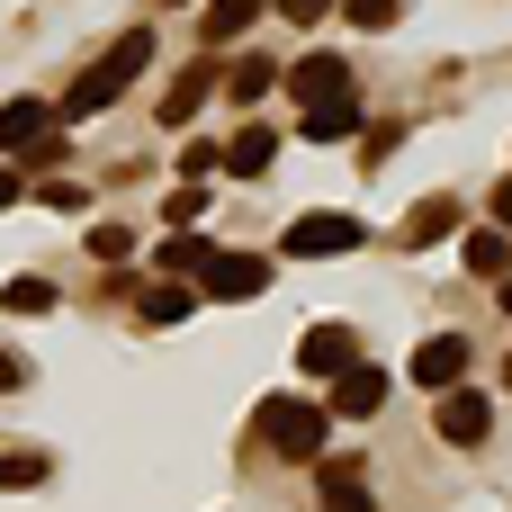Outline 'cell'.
Listing matches in <instances>:
<instances>
[{
  "label": "cell",
  "instance_id": "27",
  "mask_svg": "<svg viewBox=\"0 0 512 512\" xmlns=\"http://www.w3.org/2000/svg\"><path fill=\"white\" fill-rule=\"evenodd\" d=\"M495 225H504V234H512V180H504V189H495Z\"/></svg>",
  "mask_w": 512,
  "mask_h": 512
},
{
  "label": "cell",
  "instance_id": "19",
  "mask_svg": "<svg viewBox=\"0 0 512 512\" xmlns=\"http://www.w3.org/2000/svg\"><path fill=\"white\" fill-rule=\"evenodd\" d=\"M0 306H9V315H54V288H45V279H9Z\"/></svg>",
  "mask_w": 512,
  "mask_h": 512
},
{
  "label": "cell",
  "instance_id": "10",
  "mask_svg": "<svg viewBox=\"0 0 512 512\" xmlns=\"http://www.w3.org/2000/svg\"><path fill=\"white\" fill-rule=\"evenodd\" d=\"M45 135H54V108L45 99H9L0 108V153H36Z\"/></svg>",
  "mask_w": 512,
  "mask_h": 512
},
{
  "label": "cell",
  "instance_id": "13",
  "mask_svg": "<svg viewBox=\"0 0 512 512\" xmlns=\"http://www.w3.org/2000/svg\"><path fill=\"white\" fill-rule=\"evenodd\" d=\"M270 162H279V135H270V126H243V135L225 144V171H234V180H261Z\"/></svg>",
  "mask_w": 512,
  "mask_h": 512
},
{
  "label": "cell",
  "instance_id": "16",
  "mask_svg": "<svg viewBox=\"0 0 512 512\" xmlns=\"http://www.w3.org/2000/svg\"><path fill=\"white\" fill-rule=\"evenodd\" d=\"M360 135V99H333V108H306V144H342Z\"/></svg>",
  "mask_w": 512,
  "mask_h": 512
},
{
  "label": "cell",
  "instance_id": "26",
  "mask_svg": "<svg viewBox=\"0 0 512 512\" xmlns=\"http://www.w3.org/2000/svg\"><path fill=\"white\" fill-rule=\"evenodd\" d=\"M9 387H27V360H9V351H0V396H9Z\"/></svg>",
  "mask_w": 512,
  "mask_h": 512
},
{
  "label": "cell",
  "instance_id": "9",
  "mask_svg": "<svg viewBox=\"0 0 512 512\" xmlns=\"http://www.w3.org/2000/svg\"><path fill=\"white\" fill-rule=\"evenodd\" d=\"M378 405H387V369H378V360H360V369H342V378H333V414L369 423Z\"/></svg>",
  "mask_w": 512,
  "mask_h": 512
},
{
  "label": "cell",
  "instance_id": "2",
  "mask_svg": "<svg viewBox=\"0 0 512 512\" xmlns=\"http://www.w3.org/2000/svg\"><path fill=\"white\" fill-rule=\"evenodd\" d=\"M261 441H270L279 459H324L333 414H324L315 396H270V405H261Z\"/></svg>",
  "mask_w": 512,
  "mask_h": 512
},
{
  "label": "cell",
  "instance_id": "23",
  "mask_svg": "<svg viewBox=\"0 0 512 512\" xmlns=\"http://www.w3.org/2000/svg\"><path fill=\"white\" fill-rule=\"evenodd\" d=\"M342 9H351L360 27H396V18H405V0H342Z\"/></svg>",
  "mask_w": 512,
  "mask_h": 512
},
{
  "label": "cell",
  "instance_id": "15",
  "mask_svg": "<svg viewBox=\"0 0 512 512\" xmlns=\"http://www.w3.org/2000/svg\"><path fill=\"white\" fill-rule=\"evenodd\" d=\"M468 270H477V279H495V288L512 279V243H504V225H486V234H468Z\"/></svg>",
  "mask_w": 512,
  "mask_h": 512
},
{
  "label": "cell",
  "instance_id": "3",
  "mask_svg": "<svg viewBox=\"0 0 512 512\" xmlns=\"http://www.w3.org/2000/svg\"><path fill=\"white\" fill-rule=\"evenodd\" d=\"M360 243H369L360 216H297L279 252H288V261H333V252H360Z\"/></svg>",
  "mask_w": 512,
  "mask_h": 512
},
{
  "label": "cell",
  "instance_id": "11",
  "mask_svg": "<svg viewBox=\"0 0 512 512\" xmlns=\"http://www.w3.org/2000/svg\"><path fill=\"white\" fill-rule=\"evenodd\" d=\"M324 512H378L369 477H360V459H324Z\"/></svg>",
  "mask_w": 512,
  "mask_h": 512
},
{
  "label": "cell",
  "instance_id": "22",
  "mask_svg": "<svg viewBox=\"0 0 512 512\" xmlns=\"http://www.w3.org/2000/svg\"><path fill=\"white\" fill-rule=\"evenodd\" d=\"M36 477H45L36 450H0V486H36Z\"/></svg>",
  "mask_w": 512,
  "mask_h": 512
},
{
  "label": "cell",
  "instance_id": "17",
  "mask_svg": "<svg viewBox=\"0 0 512 512\" xmlns=\"http://www.w3.org/2000/svg\"><path fill=\"white\" fill-rule=\"evenodd\" d=\"M261 18V0H207V45H225V36H243Z\"/></svg>",
  "mask_w": 512,
  "mask_h": 512
},
{
  "label": "cell",
  "instance_id": "1",
  "mask_svg": "<svg viewBox=\"0 0 512 512\" xmlns=\"http://www.w3.org/2000/svg\"><path fill=\"white\" fill-rule=\"evenodd\" d=\"M144 63H153V27H126V36H117V45L99 54V63H81V81L63 90L54 126H90L99 108H117V99H126V81H135Z\"/></svg>",
  "mask_w": 512,
  "mask_h": 512
},
{
  "label": "cell",
  "instance_id": "12",
  "mask_svg": "<svg viewBox=\"0 0 512 512\" xmlns=\"http://www.w3.org/2000/svg\"><path fill=\"white\" fill-rule=\"evenodd\" d=\"M207 90H216V63H189V72H180V81H171V90H162V126H189V117H198V99H207Z\"/></svg>",
  "mask_w": 512,
  "mask_h": 512
},
{
  "label": "cell",
  "instance_id": "21",
  "mask_svg": "<svg viewBox=\"0 0 512 512\" xmlns=\"http://www.w3.org/2000/svg\"><path fill=\"white\" fill-rule=\"evenodd\" d=\"M189 306H198V297H189V288H153V297H144V324H180V315H189Z\"/></svg>",
  "mask_w": 512,
  "mask_h": 512
},
{
  "label": "cell",
  "instance_id": "5",
  "mask_svg": "<svg viewBox=\"0 0 512 512\" xmlns=\"http://www.w3.org/2000/svg\"><path fill=\"white\" fill-rule=\"evenodd\" d=\"M297 360H306V378H342V369H360V342H351V324H306Z\"/></svg>",
  "mask_w": 512,
  "mask_h": 512
},
{
  "label": "cell",
  "instance_id": "24",
  "mask_svg": "<svg viewBox=\"0 0 512 512\" xmlns=\"http://www.w3.org/2000/svg\"><path fill=\"white\" fill-rule=\"evenodd\" d=\"M162 216H171V225H198V216H207V189H171V207H162Z\"/></svg>",
  "mask_w": 512,
  "mask_h": 512
},
{
  "label": "cell",
  "instance_id": "28",
  "mask_svg": "<svg viewBox=\"0 0 512 512\" xmlns=\"http://www.w3.org/2000/svg\"><path fill=\"white\" fill-rule=\"evenodd\" d=\"M0 207H18V171H0Z\"/></svg>",
  "mask_w": 512,
  "mask_h": 512
},
{
  "label": "cell",
  "instance_id": "6",
  "mask_svg": "<svg viewBox=\"0 0 512 512\" xmlns=\"http://www.w3.org/2000/svg\"><path fill=\"white\" fill-rule=\"evenodd\" d=\"M288 90H297L306 108H333V99H351V63H342V54H306V63L288 72Z\"/></svg>",
  "mask_w": 512,
  "mask_h": 512
},
{
  "label": "cell",
  "instance_id": "25",
  "mask_svg": "<svg viewBox=\"0 0 512 512\" xmlns=\"http://www.w3.org/2000/svg\"><path fill=\"white\" fill-rule=\"evenodd\" d=\"M279 9H288V18H297V27H315V18H324V9H333V0H279Z\"/></svg>",
  "mask_w": 512,
  "mask_h": 512
},
{
  "label": "cell",
  "instance_id": "4",
  "mask_svg": "<svg viewBox=\"0 0 512 512\" xmlns=\"http://www.w3.org/2000/svg\"><path fill=\"white\" fill-rule=\"evenodd\" d=\"M261 288H270V261H261V252H216V261H207V297H216V306H243V297H261Z\"/></svg>",
  "mask_w": 512,
  "mask_h": 512
},
{
  "label": "cell",
  "instance_id": "8",
  "mask_svg": "<svg viewBox=\"0 0 512 512\" xmlns=\"http://www.w3.org/2000/svg\"><path fill=\"white\" fill-rule=\"evenodd\" d=\"M486 423H495V405H486V396H468V387H459V396H441V414H432V432H441L450 450H477V441H486Z\"/></svg>",
  "mask_w": 512,
  "mask_h": 512
},
{
  "label": "cell",
  "instance_id": "20",
  "mask_svg": "<svg viewBox=\"0 0 512 512\" xmlns=\"http://www.w3.org/2000/svg\"><path fill=\"white\" fill-rule=\"evenodd\" d=\"M207 261H216V252H207L198 234H171V243H162V270H171V279H180V270H207Z\"/></svg>",
  "mask_w": 512,
  "mask_h": 512
},
{
  "label": "cell",
  "instance_id": "29",
  "mask_svg": "<svg viewBox=\"0 0 512 512\" xmlns=\"http://www.w3.org/2000/svg\"><path fill=\"white\" fill-rule=\"evenodd\" d=\"M495 297H504V315H512V279H504V288H495Z\"/></svg>",
  "mask_w": 512,
  "mask_h": 512
},
{
  "label": "cell",
  "instance_id": "14",
  "mask_svg": "<svg viewBox=\"0 0 512 512\" xmlns=\"http://www.w3.org/2000/svg\"><path fill=\"white\" fill-rule=\"evenodd\" d=\"M450 225H459V207H450V198H423V207L405 216V234H396V243H405V252H423V243H441Z\"/></svg>",
  "mask_w": 512,
  "mask_h": 512
},
{
  "label": "cell",
  "instance_id": "18",
  "mask_svg": "<svg viewBox=\"0 0 512 512\" xmlns=\"http://www.w3.org/2000/svg\"><path fill=\"white\" fill-rule=\"evenodd\" d=\"M270 81H279V63H261V54H243V63H234V72H225V90H234V99H243V108H252V99H261V90H270Z\"/></svg>",
  "mask_w": 512,
  "mask_h": 512
},
{
  "label": "cell",
  "instance_id": "7",
  "mask_svg": "<svg viewBox=\"0 0 512 512\" xmlns=\"http://www.w3.org/2000/svg\"><path fill=\"white\" fill-rule=\"evenodd\" d=\"M414 378H423L432 396H459V378H468V342H459V333H432V342L414 351Z\"/></svg>",
  "mask_w": 512,
  "mask_h": 512
}]
</instances>
